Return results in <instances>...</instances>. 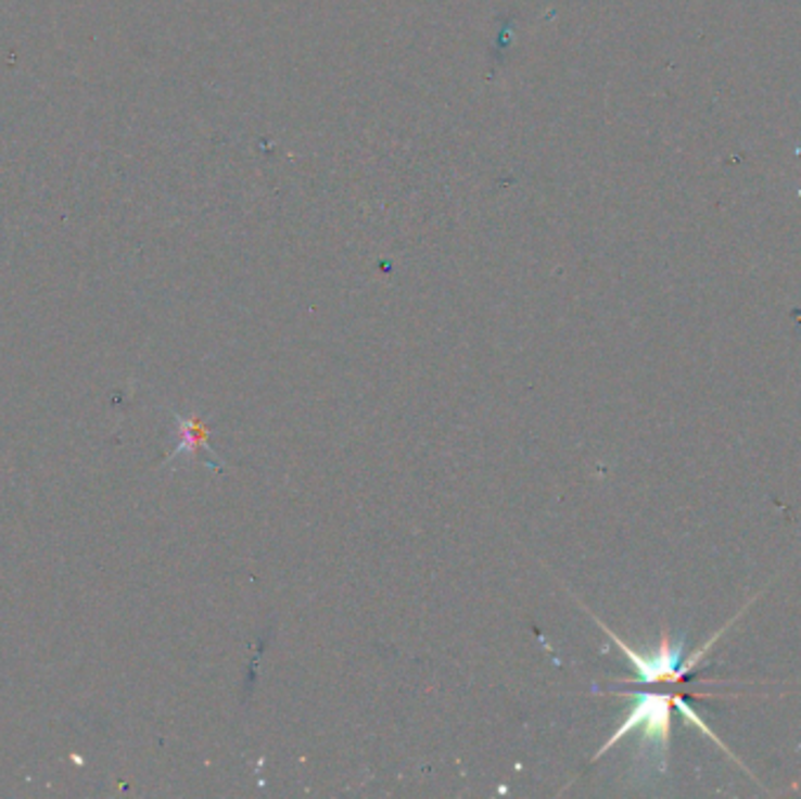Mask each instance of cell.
<instances>
[{
  "label": "cell",
  "instance_id": "obj_3",
  "mask_svg": "<svg viewBox=\"0 0 801 799\" xmlns=\"http://www.w3.org/2000/svg\"><path fill=\"white\" fill-rule=\"evenodd\" d=\"M176 420H178V424H181V446L176 448L174 455L183 453V451L195 453L200 446H206V443H204L206 441V429L202 427V422L198 418H181V416H178Z\"/></svg>",
  "mask_w": 801,
  "mask_h": 799
},
{
  "label": "cell",
  "instance_id": "obj_2",
  "mask_svg": "<svg viewBox=\"0 0 801 799\" xmlns=\"http://www.w3.org/2000/svg\"><path fill=\"white\" fill-rule=\"evenodd\" d=\"M635 703L631 708L628 718L619 724V730L607 738V744L596 752L598 760L602 754L614 748L623 736L631 732H640V750L643 754L657 764L661 772L668 766V748H671V730H673V708L675 694L671 692H631Z\"/></svg>",
  "mask_w": 801,
  "mask_h": 799
},
{
  "label": "cell",
  "instance_id": "obj_1",
  "mask_svg": "<svg viewBox=\"0 0 801 799\" xmlns=\"http://www.w3.org/2000/svg\"><path fill=\"white\" fill-rule=\"evenodd\" d=\"M734 619L729 621V624H724V629L732 626ZM596 621H598V626L607 633V638H612V643L621 649L623 655L628 657V661L633 663V671L637 673L635 680H623V685H682V683H685V677L696 671V665L701 663V659L710 652L712 645H715V641L720 638L722 631H724V629L717 631L703 647L694 649L691 657L685 659V652H687L685 638H679V641L673 643L671 633H668V631H661V643H659V647L654 649V652L643 655V652H637V649H633L631 645L623 643L612 629H607L602 624L600 619H596Z\"/></svg>",
  "mask_w": 801,
  "mask_h": 799
}]
</instances>
